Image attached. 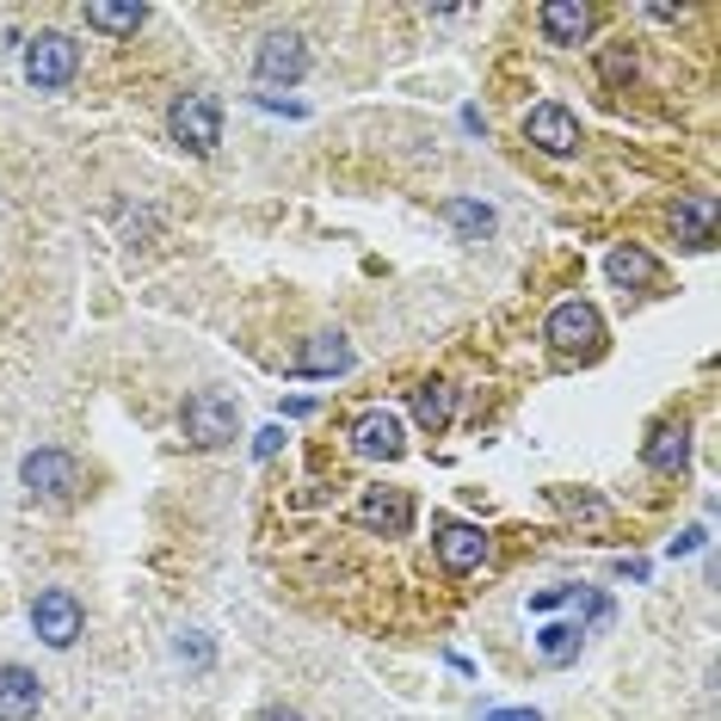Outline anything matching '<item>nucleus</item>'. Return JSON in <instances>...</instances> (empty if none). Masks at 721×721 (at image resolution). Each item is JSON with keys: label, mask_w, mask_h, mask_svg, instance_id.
<instances>
[{"label": "nucleus", "mask_w": 721, "mask_h": 721, "mask_svg": "<svg viewBox=\"0 0 721 721\" xmlns=\"http://www.w3.org/2000/svg\"><path fill=\"white\" fill-rule=\"evenodd\" d=\"M543 339L561 352V358H592L599 352V339H604V320H599V308L592 303H555L549 308V320H543Z\"/></svg>", "instance_id": "1"}, {"label": "nucleus", "mask_w": 721, "mask_h": 721, "mask_svg": "<svg viewBox=\"0 0 721 721\" xmlns=\"http://www.w3.org/2000/svg\"><path fill=\"white\" fill-rule=\"evenodd\" d=\"M179 426H186V444H198V451H216V444H228V438H235L240 407L223 395V388H198V395L186 401V414H179Z\"/></svg>", "instance_id": "2"}, {"label": "nucleus", "mask_w": 721, "mask_h": 721, "mask_svg": "<svg viewBox=\"0 0 721 721\" xmlns=\"http://www.w3.org/2000/svg\"><path fill=\"white\" fill-rule=\"evenodd\" d=\"M80 68V43L68 38V31H38V38L26 43V80L38 87V93H56V87H68Z\"/></svg>", "instance_id": "3"}, {"label": "nucleus", "mask_w": 721, "mask_h": 721, "mask_svg": "<svg viewBox=\"0 0 721 721\" xmlns=\"http://www.w3.org/2000/svg\"><path fill=\"white\" fill-rule=\"evenodd\" d=\"M167 130H174V142L191 148V155H216V142H223V106H216L210 93H186L167 111Z\"/></svg>", "instance_id": "4"}, {"label": "nucleus", "mask_w": 721, "mask_h": 721, "mask_svg": "<svg viewBox=\"0 0 721 721\" xmlns=\"http://www.w3.org/2000/svg\"><path fill=\"white\" fill-rule=\"evenodd\" d=\"M19 481H26V494L43 500V506H68L80 487V468L68 451H31L26 463H19Z\"/></svg>", "instance_id": "5"}, {"label": "nucleus", "mask_w": 721, "mask_h": 721, "mask_svg": "<svg viewBox=\"0 0 721 721\" xmlns=\"http://www.w3.org/2000/svg\"><path fill=\"white\" fill-rule=\"evenodd\" d=\"M31 629H38L43 648H75L80 635V599L62 586H43L38 599H31Z\"/></svg>", "instance_id": "6"}, {"label": "nucleus", "mask_w": 721, "mask_h": 721, "mask_svg": "<svg viewBox=\"0 0 721 721\" xmlns=\"http://www.w3.org/2000/svg\"><path fill=\"white\" fill-rule=\"evenodd\" d=\"M254 75L266 80V87H290V80L308 75V43L296 38V31H266L254 50Z\"/></svg>", "instance_id": "7"}, {"label": "nucleus", "mask_w": 721, "mask_h": 721, "mask_svg": "<svg viewBox=\"0 0 721 721\" xmlns=\"http://www.w3.org/2000/svg\"><path fill=\"white\" fill-rule=\"evenodd\" d=\"M432 549H438L444 574H475L481 561H487V531H481V524H463V518H438Z\"/></svg>", "instance_id": "8"}, {"label": "nucleus", "mask_w": 721, "mask_h": 721, "mask_svg": "<svg viewBox=\"0 0 721 721\" xmlns=\"http://www.w3.org/2000/svg\"><path fill=\"white\" fill-rule=\"evenodd\" d=\"M352 518L364 524V531H383V536H407V524H414V500L401 494V487H364L358 512Z\"/></svg>", "instance_id": "9"}, {"label": "nucleus", "mask_w": 721, "mask_h": 721, "mask_svg": "<svg viewBox=\"0 0 721 721\" xmlns=\"http://www.w3.org/2000/svg\"><path fill=\"white\" fill-rule=\"evenodd\" d=\"M524 136H531L543 155H574V148H580V118L567 106H531Z\"/></svg>", "instance_id": "10"}, {"label": "nucleus", "mask_w": 721, "mask_h": 721, "mask_svg": "<svg viewBox=\"0 0 721 721\" xmlns=\"http://www.w3.org/2000/svg\"><path fill=\"white\" fill-rule=\"evenodd\" d=\"M401 444H407V438H401V419L388 414V407H371V414L352 426V451L371 456V463H395Z\"/></svg>", "instance_id": "11"}, {"label": "nucleus", "mask_w": 721, "mask_h": 721, "mask_svg": "<svg viewBox=\"0 0 721 721\" xmlns=\"http://www.w3.org/2000/svg\"><path fill=\"white\" fill-rule=\"evenodd\" d=\"M641 456H648L654 475H679V468L691 463V426H684V419H660V426L648 432V444H641Z\"/></svg>", "instance_id": "12"}, {"label": "nucleus", "mask_w": 721, "mask_h": 721, "mask_svg": "<svg viewBox=\"0 0 721 721\" xmlns=\"http://www.w3.org/2000/svg\"><path fill=\"white\" fill-rule=\"evenodd\" d=\"M43 709V684L31 666H0V721H31Z\"/></svg>", "instance_id": "13"}, {"label": "nucleus", "mask_w": 721, "mask_h": 721, "mask_svg": "<svg viewBox=\"0 0 721 721\" xmlns=\"http://www.w3.org/2000/svg\"><path fill=\"white\" fill-rule=\"evenodd\" d=\"M352 371V346L346 334H315L296 352V376H346Z\"/></svg>", "instance_id": "14"}, {"label": "nucleus", "mask_w": 721, "mask_h": 721, "mask_svg": "<svg viewBox=\"0 0 721 721\" xmlns=\"http://www.w3.org/2000/svg\"><path fill=\"white\" fill-rule=\"evenodd\" d=\"M672 228H679L684 247H709V240H715V198H709V191H691V198H679V210H672Z\"/></svg>", "instance_id": "15"}, {"label": "nucleus", "mask_w": 721, "mask_h": 721, "mask_svg": "<svg viewBox=\"0 0 721 721\" xmlns=\"http://www.w3.org/2000/svg\"><path fill=\"white\" fill-rule=\"evenodd\" d=\"M536 19H543V38L549 43H580L592 31V7H586V0H549Z\"/></svg>", "instance_id": "16"}, {"label": "nucleus", "mask_w": 721, "mask_h": 721, "mask_svg": "<svg viewBox=\"0 0 721 721\" xmlns=\"http://www.w3.org/2000/svg\"><path fill=\"white\" fill-rule=\"evenodd\" d=\"M604 271H611V284H623V290H648V284L660 278V266H654L648 247H616V254L604 259Z\"/></svg>", "instance_id": "17"}, {"label": "nucleus", "mask_w": 721, "mask_h": 721, "mask_svg": "<svg viewBox=\"0 0 721 721\" xmlns=\"http://www.w3.org/2000/svg\"><path fill=\"white\" fill-rule=\"evenodd\" d=\"M580 641H586V629H580V623H549L543 635H536V654H543V666H574Z\"/></svg>", "instance_id": "18"}, {"label": "nucleus", "mask_w": 721, "mask_h": 721, "mask_svg": "<svg viewBox=\"0 0 721 721\" xmlns=\"http://www.w3.org/2000/svg\"><path fill=\"white\" fill-rule=\"evenodd\" d=\"M414 419L426 432H444L451 426V383H419L414 388Z\"/></svg>", "instance_id": "19"}, {"label": "nucleus", "mask_w": 721, "mask_h": 721, "mask_svg": "<svg viewBox=\"0 0 721 721\" xmlns=\"http://www.w3.org/2000/svg\"><path fill=\"white\" fill-rule=\"evenodd\" d=\"M444 223H451L456 235H468V240L494 235V210H487V204H475V198H451V204H444Z\"/></svg>", "instance_id": "20"}, {"label": "nucleus", "mask_w": 721, "mask_h": 721, "mask_svg": "<svg viewBox=\"0 0 721 721\" xmlns=\"http://www.w3.org/2000/svg\"><path fill=\"white\" fill-rule=\"evenodd\" d=\"M148 19V7H111V0H93V7H87V26L93 31H111V38H124V31H136Z\"/></svg>", "instance_id": "21"}, {"label": "nucleus", "mask_w": 721, "mask_h": 721, "mask_svg": "<svg viewBox=\"0 0 721 721\" xmlns=\"http://www.w3.org/2000/svg\"><path fill=\"white\" fill-rule=\"evenodd\" d=\"M278 444H284V426H259L254 432V456L266 463V456H278Z\"/></svg>", "instance_id": "22"}, {"label": "nucleus", "mask_w": 721, "mask_h": 721, "mask_svg": "<svg viewBox=\"0 0 721 721\" xmlns=\"http://www.w3.org/2000/svg\"><path fill=\"white\" fill-rule=\"evenodd\" d=\"M481 721H543V715H536V709H487Z\"/></svg>", "instance_id": "23"}, {"label": "nucleus", "mask_w": 721, "mask_h": 721, "mask_svg": "<svg viewBox=\"0 0 721 721\" xmlns=\"http://www.w3.org/2000/svg\"><path fill=\"white\" fill-rule=\"evenodd\" d=\"M179 654H191L198 666H210V641H198V635H191V641H179Z\"/></svg>", "instance_id": "24"}, {"label": "nucleus", "mask_w": 721, "mask_h": 721, "mask_svg": "<svg viewBox=\"0 0 721 721\" xmlns=\"http://www.w3.org/2000/svg\"><path fill=\"white\" fill-rule=\"evenodd\" d=\"M691 549H703V531H684V536H672V555H691Z\"/></svg>", "instance_id": "25"}, {"label": "nucleus", "mask_w": 721, "mask_h": 721, "mask_svg": "<svg viewBox=\"0 0 721 721\" xmlns=\"http://www.w3.org/2000/svg\"><path fill=\"white\" fill-rule=\"evenodd\" d=\"M271 721H303V715H296V709H278V715H271Z\"/></svg>", "instance_id": "26"}]
</instances>
